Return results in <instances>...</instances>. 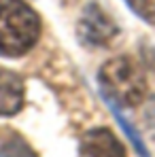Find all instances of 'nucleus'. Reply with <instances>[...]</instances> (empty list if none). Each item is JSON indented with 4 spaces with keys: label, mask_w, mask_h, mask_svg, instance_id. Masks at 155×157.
Returning a JSON list of instances; mask_svg holds the SVG:
<instances>
[{
    "label": "nucleus",
    "mask_w": 155,
    "mask_h": 157,
    "mask_svg": "<svg viewBox=\"0 0 155 157\" xmlns=\"http://www.w3.org/2000/svg\"><path fill=\"white\" fill-rule=\"evenodd\" d=\"M106 102H108V106H110V110L115 113V117H117L119 125L123 128V132L128 134V138L132 140V144H134L136 153H138L140 157H151V155H149V151H147V147H145V142H142V138L138 136V132H136L134 128H132V125H130V121H128V119H126V117H123V115L119 113V108L115 106V102H113V100H106Z\"/></svg>",
    "instance_id": "obj_6"
},
{
    "label": "nucleus",
    "mask_w": 155,
    "mask_h": 157,
    "mask_svg": "<svg viewBox=\"0 0 155 157\" xmlns=\"http://www.w3.org/2000/svg\"><path fill=\"white\" fill-rule=\"evenodd\" d=\"M0 157H36V153L32 151V147L28 144L21 136H11L2 149H0Z\"/></svg>",
    "instance_id": "obj_7"
},
{
    "label": "nucleus",
    "mask_w": 155,
    "mask_h": 157,
    "mask_svg": "<svg viewBox=\"0 0 155 157\" xmlns=\"http://www.w3.org/2000/svg\"><path fill=\"white\" fill-rule=\"evenodd\" d=\"M119 34L117 24L110 19V15L100 4L91 2L85 6L83 17L79 21V38L87 47H106L110 45Z\"/></svg>",
    "instance_id": "obj_3"
},
{
    "label": "nucleus",
    "mask_w": 155,
    "mask_h": 157,
    "mask_svg": "<svg viewBox=\"0 0 155 157\" xmlns=\"http://www.w3.org/2000/svg\"><path fill=\"white\" fill-rule=\"evenodd\" d=\"M145 119H147L149 132L153 134V138H155V98H151L149 104H147V108H145Z\"/></svg>",
    "instance_id": "obj_9"
},
{
    "label": "nucleus",
    "mask_w": 155,
    "mask_h": 157,
    "mask_svg": "<svg viewBox=\"0 0 155 157\" xmlns=\"http://www.w3.org/2000/svg\"><path fill=\"white\" fill-rule=\"evenodd\" d=\"M126 4L142 21L155 26V0H126Z\"/></svg>",
    "instance_id": "obj_8"
},
{
    "label": "nucleus",
    "mask_w": 155,
    "mask_h": 157,
    "mask_svg": "<svg viewBox=\"0 0 155 157\" xmlns=\"http://www.w3.org/2000/svg\"><path fill=\"white\" fill-rule=\"evenodd\" d=\"M24 106V81L19 75L0 68V117L17 115Z\"/></svg>",
    "instance_id": "obj_5"
},
{
    "label": "nucleus",
    "mask_w": 155,
    "mask_h": 157,
    "mask_svg": "<svg viewBox=\"0 0 155 157\" xmlns=\"http://www.w3.org/2000/svg\"><path fill=\"white\" fill-rule=\"evenodd\" d=\"M81 157H126L123 144L106 128H96L83 134L79 144Z\"/></svg>",
    "instance_id": "obj_4"
},
{
    "label": "nucleus",
    "mask_w": 155,
    "mask_h": 157,
    "mask_svg": "<svg viewBox=\"0 0 155 157\" xmlns=\"http://www.w3.org/2000/svg\"><path fill=\"white\" fill-rule=\"evenodd\" d=\"M41 34V19L24 0H0V55L28 53Z\"/></svg>",
    "instance_id": "obj_1"
},
{
    "label": "nucleus",
    "mask_w": 155,
    "mask_h": 157,
    "mask_svg": "<svg viewBox=\"0 0 155 157\" xmlns=\"http://www.w3.org/2000/svg\"><path fill=\"white\" fill-rule=\"evenodd\" d=\"M100 85L104 98L123 106L140 104L147 96V78L136 62L130 57H113L100 68Z\"/></svg>",
    "instance_id": "obj_2"
}]
</instances>
